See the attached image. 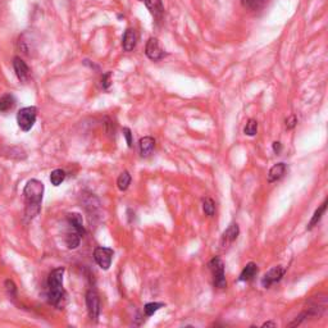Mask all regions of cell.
Returning <instances> with one entry per match:
<instances>
[{"label":"cell","mask_w":328,"mask_h":328,"mask_svg":"<svg viewBox=\"0 0 328 328\" xmlns=\"http://www.w3.org/2000/svg\"><path fill=\"white\" fill-rule=\"evenodd\" d=\"M23 195H25L26 201L25 215L29 221H33L41 209L44 183L39 180H30L27 182V185L25 186V189H23Z\"/></svg>","instance_id":"obj_1"},{"label":"cell","mask_w":328,"mask_h":328,"mask_svg":"<svg viewBox=\"0 0 328 328\" xmlns=\"http://www.w3.org/2000/svg\"><path fill=\"white\" fill-rule=\"evenodd\" d=\"M65 268H57L51 271L48 279V300L53 307L63 309L67 303V293L63 287Z\"/></svg>","instance_id":"obj_2"},{"label":"cell","mask_w":328,"mask_h":328,"mask_svg":"<svg viewBox=\"0 0 328 328\" xmlns=\"http://www.w3.org/2000/svg\"><path fill=\"white\" fill-rule=\"evenodd\" d=\"M208 267L211 269L212 276H213V283L214 287L217 289H226L227 287V281H226V273H225V263L219 257H214Z\"/></svg>","instance_id":"obj_3"},{"label":"cell","mask_w":328,"mask_h":328,"mask_svg":"<svg viewBox=\"0 0 328 328\" xmlns=\"http://www.w3.org/2000/svg\"><path fill=\"white\" fill-rule=\"evenodd\" d=\"M37 117V109L35 107H26L18 112L17 123L22 131H30L33 129Z\"/></svg>","instance_id":"obj_4"},{"label":"cell","mask_w":328,"mask_h":328,"mask_svg":"<svg viewBox=\"0 0 328 328\" xmlns=\"http://www.w3.org/2000/svg\"><path fill=\"white\" fill-rule=\"evenodd\" d=\"M113 255H115V251H113V249H111V247H103V246H99V247H97V249L94 250V259H95L98 265H99L101 269H104V271H108L109 267L112 265Z\"/></svg>","instance_id":"obj_5"},{"label":"cell","mask_w":328,"mask_h":328,"mask_svg":"<svg viewBox=\"0 0 328 328\" xmlns=\"http://www.w3.org/2000/svg\"><path fill=\"white\" fill-rule=\"evenodd\" d=\"M86 307L89 312V317L91 321H98L100 314V297L94 290H89L86 293Z\"/></svg>","instance_id":"obj_6"},{"label":"cell","mask_w":328,"mask_h":328,"mask_svg":"<svg viewBox=\"0 0 328 328\" xmlns=\"http://www.w3.org/2000/svg\"><path fill=\"white\" fill-rule=\"evenodd\" d=\"M285 273L286 268H283L282 265H277V267L271 268V269L263 276V279H262V286H263L264 289L271 287L272 285H275V283L281 281L282 277L285 276Z\"/></svg>","instance_id":"obj_7"},{"label":"cell","mask_w":328,"mask_h":328,"mask_svg":"<svg viewBox=\"0 0 328 328\" xmlns=\"http://www.w3.org/2000/svg\"><path fill=\"white\" fill-rule=\"evenodd\" d=\"M145 54L147 57L149 58L150 61L158 62L162 61L165 55L164 50L162 49L161 45H159V41L155 37H150L149 41L147 43V48H145Z\"/></svg>","instance_id":"obj_8"},{"label":"cell","mask_w":328,"mask_h":328,"mask_svg":"<svg viewBox=\"0 0 328 328\" xmlns=\"http://www.w3.org/2000/svg\"><path fill=\"white\" fill-rule=\"evenodd\" d=\"M13 68H15L16 75L21 82H27L30 79V68L26 65V62L19 57L13 59Z\"/></svg>","instance_id":"obj_9"},{"label":"cell","mask_w":328,"mask_h":328,"mask_svg":"<svg viewBox=\"0 0 328 328\" xmlns=\"http://www.w3.org/2000/svg\"><path fill=\"white\" fill-rule=\"evenodd\" d=\"M239 233H240L239 225H237V223H231V225L229 226V229L226 230V231L223 232V235H222L221 245L223 246V247H227V246H230L231 244H233L236 241V239L239 237Z\"/></svg>","instance_id":"obj_10"},{"label":"cell","mask_w":328,"mask_h":328,"mask_svg":"<svg viewBox=\"0 0 328 328\" xmlns=\"http://www.w3.org/2000/svg\"><path fill=\"white\" fill-rule=\"evenodd\" d=\"M141 1L145 3V5H147V8L150 11V13L155 18V21L161 22L164 13V7L163 4H162V0H141Z\"/></svg>","instance_id":"obj_11"},{"label":"cell","mask_w":328,"mask_h":328,"mask_svg":"<svg viewBox=\"0 0 328 328\" xmlns=\"http://www.w3.org/2000/svg\"><path fill=\"white\" fill-rule=\"evenodd\" d=\"M139 148L141 157L144 158L150 157V155L153 154L154 148H155V140H154L151 136H145L143 139H140Z\"/></svg>","instance_id":"obj_12"},{"label":"cell","mask_w":328,"mask_h":328,"mask_svg":"<svg viewBox=\"0 0 328 328\" xmlns=\"http://www.w3.org/2000/svg\"><path fill=\"white\" fill-rule=\"evenodd\" d=\"M286 169H287V165L285 163L275 164L268 172V182L273 183V182L279 181L286 175Z\"/></svg>","instance_id":"obj_13"},{"label":"cell","mask_w":328,"mask_h":328,"mask_svg":"<svg viewBox=\"0 0 328 328\" xmlns=\"http://www.w3.org/2000/svg\"><path fill=\"white\" fill-rule=\"evenodd\" d=\"M136 43H137V33H136L135 30H126L125 35H123V40H122L123 50L125 51H132V50L135 49Z\"/></svg>","instance_id":"obj_14"},{"label":"cell","mask_w":328,"mask_h":328,"mask_svg":"<svg viewBox=\"0 0 328 328\" xmlns=\"http://www.w3.org/2000/svg\"><path fill=\"white\" fill-rule=\"evenodd\" d=\"M67 222L68 226L75 229L76 231L80 232L82 236L85 235V227H83V223H82V215L79 213H69L67 214Z\"/></svg>","instance_id":"obj_15"},{"label":"cell","mask_w":328,"mask_h":328,"mask_svg":"<svg viewBox=\"0 0 328 328\" xmlns=\"http://www.w3.org/2000/svg\"><path fill=\"white\" fill-rule=\"evenodd\" d=\"M81 237L82 235L80 232H77L75 229L69 227V230L66 233V244H67L68 249H76V247H79L80 243H81Z\"/></svg>","instance_id":"obj_16"},{"label":"cell","mask_w":328,"mask_h":328,"mask_svg":"<svg viewBox=\"0 0 328 328\" xmlns=\"http://www.w3.org/2000/svg\"><path fill=\"white\" fill-rule=\"evenodd\" d=\"M258 273V265L254 262H250V263H247L244 267L243 272L240 273V277H239V281L241 282H247V281H251V279L257 276Z\"/></svg>","instance_id":"obj_17"},{"label":"cell","mask_w":328,"mask_h":328,"mask_svg":"<svg viewBox=\"0 0 328 328\" xmlns=\"http://www.w3.org/2000/svg\"><path fill=\"white\" fill-rule=\"evenodd\" d=\"M326 209H327V199L323 201V204H322L321 207L318 208L317 211L314 212L313 217H312V219H311V222H309V225H308L307 230H309V231H311V230H313L314 227H315V226H317L318 223L321 222L322 217H323V214L326 213Z\"/></svg>","instance_id":"obj_18"},{"label":"cell","mask_w":328,"mask_h":328,"mask_svg":"<svg viewBox=\"0 0 328 328\" xmlns=\"http://www.w3.org/2000/svg\"><path fill=\"white\" fill-rule=\"evenodd\" d=\"M16 105V99L12 94H5L0 98V113H7L12 111Z\"/></svg>","instance_id":"obj_19"},{"label":"cell","mask_w":328,"mask_h":328,"mask_svg":"<svg viewBox=\"0 0 328 328\" xmlns=\"http://www.w3.org/2000/svg\"><path fill=\"white\" fill-rule=\"evenodd\" d=\"M131 180H132L131 175H130L129 172L127 171L122 172L117 180L118 189L121 190V191H126V190L129 189V186L131 185Z\"/></svg>","instance_id":"obj_20"},{"label":"cell","mask_w":328,"mask_h":328,"mask_svg":"<svg viewBox=\"0 0 328 328\" xmlns=\"http://www.w3.org/2000/svg\"><path fill=\"white\" fill-rule=\"evenodd\" d=\"M65 180H66V172L63 171V169H54V171L50 173V182H51V185L59 186Z\"/></svg>","instance_id":"obj_21"},{"label":"cell","mask_w":328,"mask_h":328,"mask_svg":"<svg viewBox=\"0 0 328 328\" xmlns=\"http://www.w3.org/2000/svg\"><path fill=\"white\" fill-rule=\"evenodd\" d=\"M203 211L205 213V215L208 217H213L214 213H215V204H214L213 199L211 197H205L203 200Z\"/></svg>","instance_id":"obj_22"},{"label":"cell","mask_w":328,"mask_h":328,"mask_svg":"<svg viewBox=\"0 0 328 328\" xmlns=\"http://www.w3.org/2000/svg\"><path fill=\"white\" fill-rule=\"evenodd\" d=\"M164 307V303H148L144 307V313L147 317H151L154 313H157L161 308Z\"/></svg>","instance_id":"obj_23"},{"label":"cell","mask_w":328,"mask_h":328,"mask_svg":"<svg viewBox=\"0 0 328 328\" xmlns=\"http://www.w3.org/2000/svg\"><path fill=\"white\" fill-rule=\"evenodd\" d=\"M244 132H245V135L247 136H255L258 132V122L255 119H249L247 123H246L245 129H244Z\"/></svg>","instance_id":"obj_24"},{"label":"cell","mask_w":328,"mask_h":328,"mask_svg":"<svg viewBox=\"0 0 328 328\" xmlns=\"http://www.w3.org/2000/svg\"><path fill=\"white\" fill-rule=\"evenodd\" d=\"M5 289L8 291V295L11 296L12 299H16V296H17V287H16L15 282L11 281V279H7L5 281Z\"/></svg>","instance_id":"obj_25"},{"label":"cell","mask_w":328,"mask_h":328,"mask_svg":"<svg viewBox=\"0 0 328 328\" xmlns=\"http://www.w3.org/2000/svg\"><path fill=\"white\" fill-rule=\"evenodd\" d=\"M265 3H267V0H247L246 7H249L251 8V9H254V11H257V9L263 8Z\"/></svg>","instance_id":"obj_26"},{"label":"cell","mask_w":328,"mask_h":328,"mask_svg":"<svg viewBox=\"0 0 328 328\" xmlns=\"http://www.w3.org/2000/svg\"><path fill=\"white\" fill-rule=\"evenodd\" d=\"M111 77H112L111 72H107V73L103 75V77H101V87H103L104 90L109 89V86H111V83H112Z\"/></svg>","instance_id":"obj_27"},{"label":"cell","mask_w":328,"mask_h":328,"mask_svg":"<svg viewBox=\"0 0 328 328\" xmlns=\"http://www.w3.org/2000/svg\"><path fill=\"white\" fill-rule=\"evenodd\" d=\"M296 123H297V118L295 115H291V117L286 119V127H287V130H293L296 126Z\"/></svg>","instance_id":"obj_28"},{"label":"cell","mask_w":328,"mask_h":328,"mask_svg":"<svg viewBox=\"0 0 328 328\" xmlns=\"http://www.w3.org/2000/svg\"><path fill=\"white\" fill-rule=\"evenodd\" d=\"M123 136L126 137V141H127V145H129V148H132V133H131V130L127 129V127H125L123 129Z\"/></svg>","instance_id":"obj_29"},{"label":"cell","mask_w":328,"mask_h":328,"mask_svg":"<svg viewBox=\"0 0 328 328\" xmlns=\"http://www.w3.org/2000/svg\"><path fill=\"white\" fill-rule=\"evenodd\" d=\"M272 149H273V151H275L276 154H279L282 151V145L279 141H275L273 143V145H272Z\"/></svg>","instance_id":"obj_30"},{"label":"cell","mask_w":328,"mask_h":328,"mask_svg":"<svg viewBox=\"0 0 328 328\" xmlns=\"http://www.w3.org/2000/svg\"><path fill=\"white\" fill-rule=\"evenodd\" d=\"M276 323L275 322H265V323H263V326L262 327H276Z\"/></svg>","instance_id":"obj_31"},{"label":"cell","mask_w":328,"mask_h":328,"mask_svg":"<svg viewBox=\"0 0 328 328\" xmlns=\"http://www.w3.org/2000/svg\"><path fill=\"white\" fill-rule=\"evenodd\" d=\"M241 1H243L244 5H246V4H247V0H241Z\"/></svg>","instance_id":"obj_32"}]
</instances>
